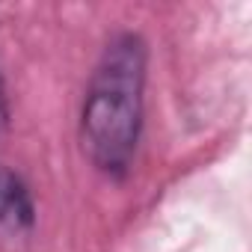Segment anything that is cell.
I'll list each match as a JSON object with an SVG mask.
<instances>
[{
  "mask_svg": "<svg viewBox=\"0 0 252 252\" xmlns=\"http://www.w3.org/2000/svg\"><path fill=\"white\" fill-rule=\"evenodd\" d=\"M36 231V202L30 193V184L0 166V246L18 252L21 246L30 243Z\"/></svg>",
  "mask_w": 252,
  "mask_h": 252,
  "instance_id": "obj_2",
  "label": "cell"
},
{
  "mask_svg": "<svg viewBox=\"0 0 252 252\" xmlns=\"http://www.w3.org/2000/svg\"><path fill=\"white\" fill-rule=\"evenodd\" d=\"M9 131V98H6V83H3V71H0V140Z\"/></svg>",
  "mask_w": 252,
  "mask_h": 252,
  "instance_id": "obj_3",
  "label": "cell"
},
{
  "mask_svg": "<svg viewBox=\"0 0 252 252\" xmlns=\"http://www.w3.org/2000/svg\"><path fill=\"white\" fill-rule=\"evenodd\" d=\"M149 45L140 33H116L86 83L80 107V149L86 160L110 181L131 172L146 116Z\"/></svg>",
  "mask_w": 252,
  "mask_h": 252,
  "instance_id": "obj_1",
  "label": "cell"
}]
</instances>
